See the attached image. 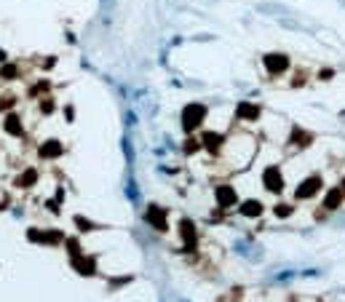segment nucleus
<instances>
[{
    "label": "nucleus",
    "mask_w": 345,
    "mask_h": 302,
    "mask_svg": "<svg viewBox=\"0 0 345 302\" xmlns=\"http://www.w3.org/2000/svg\"><path fill=\"white\" fill-rule=\"evenodd\" d=\"M203 120H206V107H203V105L190 102V105L182 107V128H185V134H193L195 128H201Z\"/></svg>",
    "instance_id": "obj_1"
},
{
    "label": "nucleus",
    "mask_w": 345,
    "mask_h": 302,
    "mask_svg": "<svg viewBox=\"0 0 345 302\" xmlns=\"http://www.w3.org/2000/svg\"><path fill=\"white\" fill-rule=\"evenodd\" d=\"M324 187V179H321V174H311L308 179H303L300 185H297V190H294V198L297 201H308V198H313L316 193H319Z\"/></svg>",
    "instance_id": "obj_2"
},
{
    "label": "nucleus",
    "mask_w": 345,
    "mask_h": 302,
    "mask_svg": "<svg viewBox=\"0 0 345 302\" xmlns=\"http://www.w3.org/2000/svg\"><path fill=\"white\" fill-rule=\"evenodd\" d=\"M263 64H265V70L270 78H278V75H284L289 70V56L286 54H265L263 56Z\"/></svg>",
    "instance_id": "obj_3"
},
{
    "label": "nucleus",
    "mask_w": 345,
    "mask_h": 302,
    "mask_svg": "<svg viewBox=\"0 0 345 302\" xmlns=\"http://www.w3.org/2000/svg\"><path fill=\"white\" fill-rule=\"evenodd\" d=\"M263 185L268 193H281L284 190V174L278 166H268L263 171Z\"/></svg>",
    "instance_id": "obj_4"
},
{
    "label": "nucleus",
    "mask_w": 345,
    "mask_h": 302,
    "mask_svg": "<svg viewBox=\"0 0 345 302\" xmlns=\"http://www.w3.org/2000/svg\"><path fill=\"white\" fill-rule=\"evenodd\" d=\"M214 195H217V206H220V209H230V206H236V201H238L236 187H230V185H220L217 190H214Z\"/></svg>",
    "instance_id": "obj_5"
},
{
    "label": "nucleus",
    "mask_w": 345,
    "mask_h": 302,
    "mask_svg": "<svg viewBox=\"0 0 345 302\" xmlns=\"http://www.w3.org/2000/svg\"><path fill=\"white\" fill-rule=\"evenodd\" d=\"M145 220L150 222L158 233H166V230H169V225H166V211L161 209V206H150V209H147V214H145Z\"/></svg>",
    "instance_id": "obj_6"
},
{
    "label": "nucleus",
    "mask_w": 345,
    "mask_h": 302,
    "mask_svg": "<svg viewBox=\"0 0 345 302\" xmlns=\"http://www.w3.org/2000/svg\"><path fill=\"white\" fill-rule=\"evenodd\" d=\"M222 145H225V137L217 134V131H203V137H201V147L203 150H209V153H220Z\"/></svg>",
    "instance_id": "obj_7"
},
{
    "label": "nucleus",
    "mask_w": 345,
    "mask_h": 302,
    "mask_svg": "<svg viewBox=\"0 0 345 302\" xmlns=\"http://www.w3.org/2000/svg\"><path fill=\"white\" fill-rule=\"evenodd\" d=\"M260 115H263V110H260V105H251V102H241L236 107V118L241 120H260Z\"/></svg>",
    "instance_id": "obj_8"
},
{
    "label": "nucleus",
    "mask_w": 345,
    "mask_h": 302,
    "mask_svg": "<svg viewBox=\"0 0 345 302\" xmlns=\"http://www.w3.org/2000/svg\"><path fill=\"white\" fill-rule=\"evenodd\" d=\"M311 142H313V134H308V131L300 128V126H294L292 134H289V145H294V147H308Z\"/></svg>",
    "instance_id": "obj_9"
},
{
    "label": "nucleus",
    "mask_w": 345,
    "mask_h": 302,
    "mask_svg": "<svg viewBox=\"0 0 345 302\" xmlns=\"http://www.w3.org/2000/svg\"><path fill=\"white\" fill-rule=\"evenodd\" d=\"M342 198H345L342 187H332V190L326 193V198H324V209H326V211H334V209H340Z\"/></svg>",
    "instance_id": "obj_10"
},
{
    "label": "nucleus",
    "mask_w": 345,
    "mask_h": 302,
    "mask_svg": "<svg viewBox=\"0 0 345 302\" xmlns=\"http://www.w3.org/2000/svg\"><path fill=\"white\" fill-rule=\"evenodd\" d=\"M180 230H182V238H185V251H190L195 246V225L190 220H182Z\"/></svg>",
    "instance_id": "obj_11"
},
{
    "label": "nucleus",
    "mask_w": 345,
    "mask_h": 302,
    "mask_svg": "<svg viewBox=\"0 0 345 302\" xmlns=\"http://www.w3.org/2000/svg\"><path fill=\"white\" fill-rule=\"evenodd\" d=\"M64 153V145L57 142V139H49V142L40 145V158H59Z\"/></svg>",
    "instance_id": "obj_12"
},
{
    "label": "nucleus",
    "mask_w": 345,
    "mask_h": 302,
    "mask_svg": "<svg viewBox=\"0 0 345 302\" xmlns=\"http://www.w3.org/2000/svg\"><path fill=\"white\" fill-rule=\"evenodd\" d=\"M241 214L244 217H260L263 214V203H260L257 198H249V201L241 203Z\"/></svg>",
    "instance_id": "obj_13"
},
{
    "label": "nucleus",
    "mask_w": 345,
    "mask_h": 302,
    "mask_svg": "<svg viewBox=\"0 0 345 302\" xmlns=\"http://www.w3.org/2000/svg\"><path fill=\"white\" fill-rule=\"evenodd\" d=\"M6 131L11 137H22V120H19V115H14V112H11V115L6 118Z\"/></svg>",
    "instance_id": "obj_14"
},
{
    "label": "nucleus",
    "mask_w": 345,
    "mask_h": 302,
    "mask_svg": "<svg viewBox=\"0 0 345 302\" xmlns=\"http://www.w3.org/2000/svg\"><path fill=\"white\" fill-rule=\"evenodd\" d=\"M185 155H193V153H198V150H201V139H195V137H188V139H185Z\"/></svg>",
    "instance_id": "obj_15"
},
{
    "label": "nucleus",
    "mask_w": 345,
    "mask_h": 302,
    "mask_svg": "<svg viewBox=\"0 0 345 302\" xmlns=\"http://www.w3.org/2000/svg\"><path fill=\"white\" fill-rule=\"evenodd\" d=\"M35 179H38V174H35L32 168H30V171H27L24 177L16 179V185H19V187H30V185H35Z\"/></svg>",
    "instance_id": "obj_16"
},
{
    "label": "nucleus",
    "mask_w": 345,
    "mask_h": 302,
    "mask_svg": "<svg viewBox=\"0 0 345 302\" xmlns=\"http://www.w3.org/2000/svg\"><path fill=\"white\" fill-rule=\"evenodd\" d=\"M276 217H289V214H292V206H289V203H276Z\"/></svg>",
    "instance_id": "obj_17"
},
{
    "label": "nucleus",
    "mask_w": 345,
    "mask_h": 302,
    "mask_svg": "<svg viewBox=\"0 0 345 302\" xmlns=\"http://www.w3.org/2000/svg\"><path fill=\"white\" fill-rule=\"evenodd\" d=\"M0 75L11 80V78H16V67H14V64H8V67H3V72H0Z\"/></svg>",
    "instance_id": "obj_18"
},
{
    "label": "nucleus",
    "mask_w": 345,
    "mask_h": 302,
    "mask_svg": "<svg viewBox=\"0 0 345 302\" xmlns=\"http://www.w3.org/2000/svg\"><path fill=\"white\" fill-rule=\"evenodd\" d=\"M40 112H46V115H49V112H54V102H51V99H43V102H40Z\"/></svg>",
    "instance_id": "obj_19"
},
{
    "label": "nucleus",
    "mask_w": 345,
    "mask_h": 302,
    "mask_svg": "<svg viewBox=\"0 0 345 302\" xmlns=\"http://www.w3.org/2000/svg\"><path fill=\"white\" fill-rule=\"evenodd\" d=\"M14 102H16V99L11 97V94H8V97H3V99H0V110H8V107L14 105Z\"/></svg>",
    "instance_id": "obj_20"
},
{
    "label": "nucleus",
    "mask_w": 345,
    "mask_h": 302,
    "mask_svg": "<svg viewBox=\"0 0 345 302\" xmlns=\"http://www.w3.org/2000/svg\"><path fill=\"white\" fill-rule=\"evenodd\" d=\"M75 222H78V228H83V230H89V228H94V225H91L89 220H83V217H78V220H75Z\"/></svg>",
    "instance_id": "obj_21"
},
{
    "label": "nucleus",
    "mask_w": 345,
    "mask_h": 302,
    "mask_svg": "<svg viewBox=\"0 0 345 302\" xmlns=\"http://www.w3.org/2000/svg\"><path fill=\"white\" fill-rule=\"evenodd\" d=\"M332 75H334L332 70H321V72H319V78H324V80H329V78H332Z\"/></svg>",
    "instance_id": "obj_22"
},
{
    "label": "nucleus",
    "mask_w": 345,
    "mask_h": 302,
    "mask_svg": "<svg viewBox=\"0 0 345 302\" xmlns=\"http://www.w3.org/2000/svg\"><path fill=\"white\" fill-rule=\"evenodd\" d=\"M340 187H342V193H345V179H342V182H340Z\"/></svg>",
    "instance_id": "obj_23"
}]
</instances>
